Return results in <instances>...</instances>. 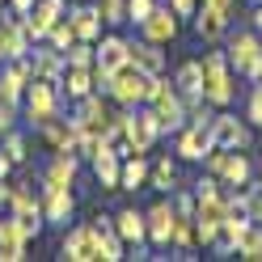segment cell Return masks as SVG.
<instances>
[{"mask_svg":"<svg viewBox=\"0 0 262 262\" xmlns=\"http://www.w3.org/2000/svg\"><path fill=\"white\" fill-rule=\"evenodd\" d=\"M0 5H5V0H0Z\"/></svg>","mask_w":262,"mask_h":262,"instance_id":"cell-40","label":"cell"},{"mask_svg":"<svg viewBox=\"0 0 262 262\" xmlns=\"http://www.w3.org/2000/svg\"><path fill=\"white\" fill-rule=\"evenodd\" d=\"M76 169H80V157L72 148H59L51 157V165H47V173H42V186H72L76 182Z\"/></svg>","mask_w":262,"mask_h":262,"instance_id":"cell-14","label":"cell"},{"mask_svg":"<svg viewBox=\"0 0 262 262\" xmlns=\"http://www.w3.org/2000/svg\"><path fill=\"white\" fill-rule=\"evenodd\" d=\"M245 119H250L254 127H262V80H254V89H250V106H245Z\"/></svg>","mask_w":262,"mask_h":262,"instance_id":"cell-32","label":"cell"},{"mask_svg":"<svg viewBox=\"0 0 262 262\" xmlns=\"http://www.w3.org/2000/svg\"><path fill=\"white\" fill-rule=\"evenodd\" d=\"M127 51H131V63H136L140 72H148V76H161V72L169 68V59H165V51H161L157 42H148V38H140V42H131Z\"/></svg>","mask_w":262,"mask_h":262,"instance_id":"cell-15","label":"cell"},{"mask_svg":"<svg viewBox=\"0 0 262 262\" xmlns=\"http://www.w3.org/2000/svg\"><path fill=\"white\" fill-rule=\"evenodd\" d=\"M63 63H72V68H93L97 63V47L85 42V38H76L68 51H63Z\"/></svg>","mask_w":262,"mask_h":262,"instance_id":"cell-25","label":"cell"},{"mask_svg":"<svg viewBox=\"0 0 262 262\" xmlns=\"http://www.w3.org/2000/svg\"><path fill=\"white\" fill-rule=\"evenodd\" d=\"M254 5H262V0H254Z\"/></svg>","mask_w":262,"mask_h":262,"instance_id":"cell-39","label":"cell"},{"mask_svg":"<svg viewBox=\"0 0 262 262\" xmlns=\"http://www.w3.org/2000/svg\"><path fill=\"white\" fill-rule=\"evenodd\" d=\"M148 186L161 190V194H169L178 186V161L173 157H157L152 161V169H148Z\"/></svg>","mask_w":262,"mask_h":262,"instance_id":"cell-24","label":"cell"},{"mask_svg":"<svg viewBox=\"0 0 262 262\" xmlns=\"http://www.w3.org/2000/svg\"><path fill=\"white\" fill-rule=\"evenodd\" d=\"M0 148H5L9 157H13V165H21V161L30 157V144H26V131H5V136H0Z\"/></svg>","mask_w":262,"mask_h":262,"instance_id":"cell-26","label":"cell"},{"mask_svg":"<svg viewBox=\"0 0 262 262\" xmlns=\"http://www.w3.org/2000/svg\"><path fill=\"white\" fill-rule=\"evenodd\" d=\"M203 97L216 110L233 106V97H237V72H233V63H228L224 51H207L203 55Z\"/></svg>","mask_w":262,"mask_h":262,"instance_id":"cell-1","label":"cell"},{"mask_svg":"<svg viewBox=\"0 0 262 262\" xmlns=\"http://www.w3.org/2000/svg\"><path fill=\"white\" fill-rule=\"evenodd\" d=\"M224 30H228V17H220V13H211L199 5V13H194V34H199L207 47H216L224 38Z\"/></svg>","mask_w":262,"mask_h":262,"instance_id":"cell-21","label":"cell"},{"mask_svg":"<svg viewBox=\"0 0 262 262\" xmlns=\"http://www.w3.org/2000/svg\"><path fill=\"white\" fill-rule=\"evenodd\" d=\"M59 85L68 89V97L76 102V97H85V93H97V80H93V68H63V76H59Z\"/></svg>","mask_w":262,"mask_h":262,"instance_id":"cell-22","label":"cell"},{"mask_svg":"<svg viewBox=\"0 0 262 262\" xmlns=\"http://www.w3.org/2000/svg\"><path fill=\"white\" fill-rule=\"evenodd\" d=\"M144 228H148V245L169 250L173 228H178V207H173V199H157L152 207H144Z\"/></svg>","mask_w":262,"mask_h":262,"instance_id":"cell-5","label":"cell"},{"mask_svg":"<svg viewBox=\"0 0 262 262\" xmlns=\"http://www.w3.org/2000/svg\"><path fill=\"white\" fill-rule=\"evenodd\" d=\"M169 9L178 17H194V13H199V0H169Z\"/></svg>","mask_w":262,"mask_h":262,"instance_id":"cell-35","label":"cell"},{"mask_svg":"<svg viewBox=\"0 0 262 262\" xmlns=\"http://www.w3.org/2000/svg\"><path fill=\"white\" fill-rule=\"evenodd\" d=\"M207 131H211V144H220V148H250V127H245V119H237L228 110H216Z\"/></svg>","mask_w":262,"mask_h":262,"instance_id":"cell-7","label":"cell"},{"mask_svg":"<svg viewBox=\"0 0 262 262\" xmlns=\"http://www.w3.org/2000/svg\"><path fill=\"white\" fill-rule=\"evenodd\" d=\"M136 30H140V38H148V42H157V47H169V42L178 38V13H173L169 5H157Z\"/></svg>","mask_w":262,"mask_h":262,"instance_id":"cell-8","label":"cell"},{"mask_svg":"<svg viewBox=\"0 0 262 262\" xmlns=\"http://www.w3.org/2000/svg\"><path fill=\"white\" fill-rule=\"evenodd\" d=\"M224 55H228V63H233V72L245 76L254 68V59L262 55V34H258V30H237V34H228Z\"/></svg>","mask_w":262,"mask_h":262,"instance_id":"cell-6","label":"cell"},{"mask_svg":"<svg viewBox=\"0 0 262 262\" xmlns=\"http://www.w3.org/2000/svg\"><path fill=\"white\" fill-rule=\"evenodd\" d=\"M173 85L178 93H203V59H182L178 63V72H173Z\"/></svg>","mask_w":262,"mask_h":262,"instance_id":"cell-23","label":"cell"},{"mask_svg":"<svg viewBox=\"0 0 262 262\" xmlns=\"http://www.w3.org/2000/svg\"><path fill=\"white\" fill-rule=\"evenodd\" d=\"M250 21H254V30L262 34V5H254V17H250Z\"/></svg>","mask_w":262,"mask_h":262,"instance_id":"cell-37","label":"cell"},{"mask_svg":"<svg viewBox=\"0 0 262 262\" xmlns=\"http://www.w3.org/2000/svg\"><path fill=\"white\" fill-rule=\"evenodd\" d=\"M93 47H97V68H102V72H110V76L131 63V51H127L131 42H127L123 34H102Z\"/></svg>","mask_w":262,"mask_h":262,"instance_id":"cell-11","label":"cell"},{"mask_svg":"<svg viewBox=\"0 0 262 262\" xmlns=\"http://www.w3.org/2000/svg\"><path fill=\"white\" fill-rule=\"evenodd\" d=\"M237 194H241L245 216H250L254 224H262V182H245V190H237Z\"/></svg>","mask_w":262,"mask_h":262,"instance_id":"cell-27","label":"cell"},{"mask_svg":"<svg viewBox=\"0 0 262 262\" xmlns=\"http://www.w3.org/2000/svg\"><path fill=\"white\" fill-rule=\"evenodd\" d=\"M114 228H119V237H123L127 245L148 241V228H144V211H140V207H123L119 216H114Z\"/></svg>","mask_w":262,"mask_h":262,"instance_id":"cell-20","label":"cell"},{"mask_svg":"<svg viewBox=\"0 0 262 262\" xmlns=\"http://www.w3.org/2000/svg\"><path fill=\"white\" fill-rule=\"evenodd\" d=\"M89 165L97 173V182H102V190H119V173H123V157L110 148V144H102L93 157H89Z\"/></svg>","mask_w":262,"mask_h":262,"instance_id":"cell-13","label":"cell"},{"mask_svg":"<svg viewBox=\"0 0 262 262\" xmlns=\"http://www.w3.org/2000/svg\"><path fill=\"white\" fill-rule=\"evenodd\" d=\"M0 63H5V59H0Z\"/></svg>","mask_w":262,"mask_h":262,"instance_id":"cell-41","label":"cell"},{"mask_svg":"<svg viewBox=\"0 0 262 262\" xmlns=\"http://www.w3.org/2000/svg\"><path fill=\"white\" fill-rule=\"evenodd\" d=\"M59 258H68V262H102V241H97V228H93V224H72L68 233H63Z\"/></svg>","mask_w":262,"mask_h":262,"instance_id":"cell-3","label":"cell"},{"mask_svg":"<svg viewBox=\"0 0 262 262\" xmlns=\"http://www.w3.org/2000/svg\"><path fill=\"white\" fill-rule=\"evenodd\" d=\"M30 68H34V76H42V80H59L68 63H63V51H55L51 42H42L38 51L30 47Z\"/></svg>","mask_w":262,"mask_h":262,"instance_id":"cell-16","label":"cell"},{"mask_svg":"<svg viewBox=\"0 0 262 262\" xmlns=\"http://www.w3.org/2000/svg\"><path fill=\"white\" fill-rule=\"evenodd\" d=\"M30 47H34V42L26 38L17 13H13V17H0V59H26Z\"/></svg>","mask_w":262,"mask_h":262,"instance_id":"cell-12","label":"cell"},{"mask_svg":"<svg viewBox=\"0 0 262 262\" xmlns=\"http://www.w3.org/2000/svg\"><path fill=\"white\" fill-rule=\"evenodd\" d=\"M148 169H152V161L144 157V152H131V157H123L119 190H144V186H148Z\"/></svg>","mask_w":262,"mask_h":262,"instance_id":"cell-18","label":"cell"},{"mask_svg":"<svg viewBox=\"0 0 262 262\" xmlns=\"http://www.w3.org/2000/svg\"><path fill=\"white\" fill-rule=\"evenodd\" d=\"M34 13H42L47 21H59L68 13V0H34Z\"/></svg>","mask_w":262,"mask_h":262,"instance_id":"cell-31","label":"cell"},{"mask_svg":"<svg viewBox=\"0 0 262 262\" xmlns=\"http://www.w3.org/2000/svg\"><path fill=\"white\" fill-rule=\"evenodd\" d=\"M144 93H148V72H140L136 63L119 68V72L110 76V89H106V97H110V102H119V106H140Z\"/></svg>","mask_w":262,"mask_h":262,"instance_id":"cell-4","label":"cell"},{"mask_svg":"<svg viewBox=\"0 0 262 262\" xmlns=\"http://www.w3.org/2000/svg\"><path fill=\"white\" fill-rule=\"evenodd\" d=\"M254 173H258V182H262V157H258V161H254Z\"/></svg>","mask_w":262,"mask_h":262,"instance_id":"cell-38","label":"cell"},{"mask_svg":"<svg viewBox=\"0 0 262 262\" xmlns=\"http://www.w3.org/2000/svg\"><path fill=\"white\" fill-rule=\"evenodd\" d=\"M237 258H250V262H262V224H254L245 241L237 245Z\"/></svg>","mask_w":262,"mask_h":262,"instance_id":"cell-30","label":"cell"},{"mask_svg":"<svg viewBox=\"0 0 262 262\" xmlns=\"http://www.w3.org/2000/svg\"><path fill=\"white\" fill-rule=\"evenodd\" d=\"M42 42H51L55 51H68V47L76 42V30H72V21H68V17H59V21L51 26V34H47Z\"/></svg>","mask_w":262,"mask_h":262,"instance_id":"cell-28","label":"cell"},{"mask_svg":"<svg viewBox=\"0 0 262 262\" xmlns=\"http://www.w3.org/2000/svg\"><path fill=\"white\" fill-rule=\"evenodd\" d=\"M13 127H17V106H13V102H0V136L13 131Z\"/></svg>","mask_w":262,"mask_h":262,"instance_id":"cell-34","label":"cell"},{"mask_svg":"<svg viewBox=\"0 0 262 262\" xmlns=\"http://www.w3.org/2000/svg\"><path fill=\"white\" fill-rule=\"evenodd\" d=\"M76 211L72 186H42V220L47 224H68Z\"/></svg>","mask_w":262,"mask_h":262,"instance_id":"cell-10","label":"cell"},{"mask_svg":"<svg viewBox=\"0 0 262 262\" xmlns=\"http://www.w3.org/2000/svg\"><path fill=\"white\" fill-rule=\"evenodd\" d=\"M250 178H254V161L245 157V148H233L228 161H224V169H220V182L224 186H245Z\"/></svg>","mask_w":262,"mask_h":262,"instance_id":"cell-19","label":"cell"},{"mask_svg":"<svg viewBox=\"0 0 262 262\" xmlns=\"http://www.w3.org/2000/svg\"><path fill=\"white\" fill-rule=\"evenodd\" d=\"M68 21H72V30H76V38H85V42H97L102 38V13H97V5H76L72 13H68Z\"/></svg>","mask_w":262,"mask_h":262,"instance_id":"cell-17","label":"cell"},{"mask_svg":"<svg viewBox=\"0 0 262 262\" xmlns=\"http://www.w3.org/2000/svg\"><path fill=\"white\" fill-rule=\"evenodd\" d=\"M207 148H211V131H207V127L186 123L182 131H173V152H178V161H203Z\"/></svg>","mask_w":262,"mask_h":262,"instance_id":"cell-9","label":"cell"},{"mask_svg":"<svg viewBox=\"0 0 262 262\" xmlns=\"http://www.w3.org/2000/svg\"><path fill=\"white\" fill-rule=\"evenodd\" d=\"M59 102H63V93H59V80L30 76L26 97H21V106H26V123H30V127H42L47 119H55V114H59Z\"/></svg>","mask_w":262,"mask_h":262,"instance_id":"cell-2","label":"cell"},{"mask_svg":"<svg viewBox=\"0 0 262 262\" xmlns=\"http://www.w3.org/2000/svg\"><path fill=\"white\" fill-rule=\"evenodd\" d=\"M97 13H102L106 26H127V0H97Z\"/></svg>","mask_w":262,"mask_h":262,"instance_id":"cell-29","label":"cell"},{"mask_svg":"<svg viewBox=\"0 0 262 262\" xmlns=\"http://www.w3.org/2000/svg\"><path fill=\"white\" fill-rule=\"evenodd\" d=\"M9 9L21 17V13H30V9H34V0H9Z\"/></svg>","mask_w":262,"mask_h":262,"instance_id":"cell-36","label":"cell"},{"mask_svg":"<svg viewBox=\"0 0 262 262\" xmlns=\"http://www.w3.org/2000/svg\"><path fill=\"white\" fill-rule=\"evenodd\" d=\"M152 9H157V0H127V21H131V26H140Z\"/></svg>","mask_w":262,"mask_h":262,"instance_id":"cell-33","label":"cell"}]
</instances>
